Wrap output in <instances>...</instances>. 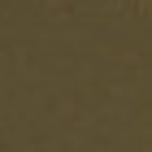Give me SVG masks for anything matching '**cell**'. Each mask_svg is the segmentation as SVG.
Instances as JSON below:
<instances>
[]
</instances>
